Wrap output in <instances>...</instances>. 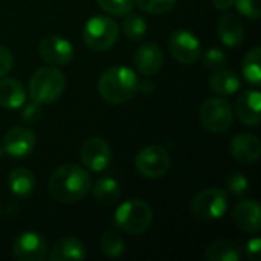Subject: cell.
I'll return each mask as SVG.
<instances>
[{"label":"cell","mask_w":261,"mask_h":261,"mask_svg":"<svg viewBox=\"0 0 261 261\" xmlns=\"http://www.w3.org/2000/svg\"><path fill=\"white\" fill-rule=\"evenodd\" d=\"M93 197L99 205L110 206L115 205L121 197V188L119 184L112 177H101L96 180V184L92 188Z\"/></svg>","instance_id":"603a6c76"},{"label":"cell","mask_w":261,"mask_h":261,"mask_svg":"<svg viewBox=\"0 0 261 261\" xmlns=\"http://www.w3.org/2000/svg\"><path fill=\"white\" fill-rule=\"evenodd\" d=\"M177 3V0H135V5L148 14H165L168 11H171L174 8V5Z\"/></svg>","instance_id":"83f0119b"},{"label":"cell","mask_w":261,"mask_h":261,"mask_svg":"<svg viewBox=\"0 0 261 261\" xmlns=\"http://www.w3.org/2000/svg\"><path fill=\"white\" fill-rule=\"evenodd\" d=\"M64 89V73L55 66L40 67L29 80V98L40 106L57 101L63 95Z\"/></svg>","instance_id":"3957f363"},{"label":"cell","mask_w":261,"mask_h":261,"mask_svg":"<svg viewBox=\"0 0 261 261\" xmlns=\"http://www.w3.org/2000/svg\"><path fill=\"white\" fill-rule=\"evenodd\" d=\"M47 188L54 200L60 203H75L89 194L92 180L84 168L76 164H64L50 174Z\"/></svg>","instance_id":"6da1fadb"},{"label":"cell","mask_w":261,"mask_h":261,"mask_svg":"<svg viewBox=\"0 0 261 261\" xmlns=\"http://www.w3.org/2000/svg\"><path fill=\"white\" fill-rule=\"evenodd\" d=\"M246 257L251 261H258L260 258V251H261V240L258 237L249 240L246 243Z\"/></svg>","instance_id":"e575fe53"},{"label":"cell","mask_w":261,"mask_h":261,"mask_svg":"<svg viewBox=\"0 0 261 261\" xmlns=\"http://www.w3.org/2000/svg\"><path fill=\"white\" fill-rule=\"evenodd\" d=\"M26 90L23 84L14 78L0 80V106L8 110L20 109L26 102Z\"/></svg>","instance_id":"ffe728a7"},{"label":"cell","mask_w":261,"mask_h":261,"mask_svg":"<svg viewBox=\"0 0 261 261\" xmlns=\"http://www.w3.org/2000/svg\"><path fill=\"white\" fill-rule=\"evenodd\" d=\"M260 58H261V47H254L251 49L245 60H243V76L246 78L248 83L258 86L261 83V69H260Z\"/></svg>","instance_id":"d4e9b609"},{"label":"cell","mask_w":261,"mask_h":261,"mask_svg":"<svg viewBox=\"0 0 261 261\" xmlns=\"http://www.w3.org/2000/svg\"><path fill=\"white\" fill-rule=\"evenodd\" d=\"M191 214L200 220H216L228 210V194L219 187L206 188L196 194L190 202Z\"/></svg>","instance_id":"8992f818"},{"label":"cell","mask_w":261,"mask_h":261,"mask_svg":"<svg viewBox=\"0 0 261 261\" xmlns=\"http://www.w3.org/2000/svg\"><path fill=\"white\" fill-rule=\"evenodd\" d=\"M139 92V78L125 66L109 67L98 80V93L109 104H124Z\"/></svg>","instance_id":"7a4b0ae2"},{"label":"cell","mask_w":261,"mask_h":261,"mask_svg":"<svg viewBox=\"0 0 261 261\" xmlns=\"http://www.w3.org/2000/svg\"><path fill=\"white\" fill-rule=\"evenodd\" d=\"M8 185H9V190L14 196L24 199L34 193L35 179H34L32 171H29L28 168H14L9 173Z\"/></svg>","instance_id":"7402d4cb"},{"label":"cell","mask_w":261,"mask_h":261,"mask_svg":"<svg viewBox=\"0 0 261 261\" xmlns=\"http://www.w3.org/2000/svg\"><path fill=\"white\" fill-rule=\"evenodd\" d=\"M101 251L109 258H118L125 251V242L118 232L109 229L101 237Z\"/></svg>","instance_id":"484cf974"},{"label":"cell","mask_w":261,"mask_h":261,"mask_svg":"<svg viewBox=\"0 0 261 261\" xmlns=\"http://www.w3.org/2000/svg\"><path fill=\"white\" fill-rule=\"evenodd\" d=\"M261 95L257 89L245 90L236 102L237 119L248 127H257L261 121Z\"/></svg>","instance_id":"9a60e30c"},{"label":"cell","mask_w":261,"mask_h":261,"mask_svg":"<svg viewBox=\"0 0 261 261\" xmlns=\"http://www.w3.org/2000/svg\"><path fill=\"white\" fill-rule=\"evenodd\" d=\"M135 167L145 179H159L170 168V156L165 148L159 145H150L136 154Z\"/></svg>","instance_id":"ba28073f"},{"label":"cell","mask_w":261,"mask_h":261,"mask_svg":"<svg viewBox=\"0 0 261 261\" xmlns=\"http://www.w3.org/2000/svg\"><path fill=\"white\" fill-rule=\"evenodd\" d=\"M248 187H249V180L242 173H232L226 179V191H229L234 196L245 194L248 191Z\"/></svg>","instance_id":"4dcf8cb0"},{"label":"cell","mask_w":261,"mask_h":261,"mask_svg":"<svg viewBox=\"0 0 261 261\" xmlns=\"http://www.w3.org/2000/svg\"><path fill=\"white\" fill-rule=\"evenodd\" d=\"M136 70L142 76H151L161 70L164 66V52L156 43H147L142 44L133 58Z\"/></svg>","instance_id":"2e32d148"},{"label":"cell","mask_w":261,"mask_h":261,"mask_svg":"<svg viewBox=\"0 0 261 261\" xmlns=\"http://www.w3.org/2000/svg\"><path fill=\"white\" fill-rule=\"evenodd\" d=\"M113 222L121 231L130 236H139L150 228L153 222V211L144 200L130 199L116 208Z\"/></svg>","instance_id":"277c9868"},{"label":"cell","mask_w":261,"mask_h":261,"mask_svg":"<svg viewBox=\"0 0 261 261\" xmlns=\"http://www.w3.org/2000/svg\"><path fill=\"white\" fill-rule=\"evenodd\" d=\"M219 37L222 43L226 44L228 47L240 46L245 38V28L242 20L236 14H223L219 21Z\"/></svg>","instance_id":"ac0fdd59"},{"label":"cell","mask_w":261,"mask_h":261,"mask_svg":"<svg viewBox=\"0 0 261 261\" xmlns=\"http://www.w3.org/2000/svg\"><path fill=\"white\" fill-rule=\"evenodd\" d=\"M210 89L217 93V95H222V96H226V95H234L242 83L237 76V73H234L232 70H226V69H217L211 76H210Z\"/></svg>","instance_id":"44dd1931"},{"label":"cell","mask_w":261,"mask_h":261,"mask_svg":"<svg viewBox=\"0 0 261 261\" xmlns=\"http://www.w3.org/2000/svg\"><path fill=\"white\" fill-rule=\"evenodd\" d=\"M119 35L118 23L106 15H93L84 24L83 40L86 46L93 52H102L110 49Z\"/></svg>","instance_id":"5b68a950"},{"label":"cell","mask_w":261,"mask_h":261,"mask_svg":"<svg viewBox=\"0 0 261 261\" xmlns=\"http://www.w3.org/2000/svg\"><path fill=\"white\" fill-rule=\"evenodd\" d=\"M81 161L90 171L99 173L112 162V148L102 138H89L81 147Z\"/></svg>","instance_id":"8fae6325"},{"label":"cell","mask_w":261,"mask_h":261,"mask_svg":"<svg viewBox=\"0 0 261 261\" xmlns=\"http://www.w3.org/2000/svg\"><path fill=\"white\" fill-rule=\"evenodd\" d=\"M122 31L132 41H141L147 34V21L142 17L128 12L122 21Z\"/></svg>","instance_id":"4316f807"},{"label":"cell","mask_w":261,"mask_h":261,"mask_svg":"<svg viewBox=\"0 0 261 261\" xmlns=\"http://www.w3.org/2000/svg\"><path fill=\"white\" fill-rule=\"evenodd\" d=\"M99 8L110 15H127L135 8V0H96Z\"/></svg>","instance_id":"f1b7e54d"},{"label":"cell","mask_w":261,"mask_h":261,"mask_svg":"<svg viewBox=\"0 0 261 261\" xmlns=\"http://www.w3.org/2000/svg\"><path fill=\"white\" fill-rule=\"evenodd\" d=\"M87 251L84 245L75 237H64L55 243V246L47 254L50 261H66V260H86Z\"/></svg>","instance_id":"d6986e66"},{"label":"cell","mask_w":261,"mask_h":261,"mask_svg":"<svg viewBox=\"0 0 261 261\" xmlns=\"http://www.w3.org/2000/svg\"><path fill=\"white\" fill-rule=\"evenodd\" d=\"M73 46L67 38L50 35L40 41L38 54L50 66H66L73 58Z\"/></svg>","instance_id":"7c38bea8"},{"label":"cell","mask_w":261,"mask_h":261,"mask_svg":"<svg viewBox=\"0 0 261 261\" xmlns=\"http://www.w3.org/2000/svg\"><path fill=\"white\" fill-rule=\"evenodd\" d=\"M12 64H14V57L11 50L0 44V78L9 73V70L12 69Z\"/></svg>","instance_id":"836d02e7"},{"label":"cell","mask_w":261,"mask_h":261,"mask_svg":"<svg viewBox=\"0 0 261 261\" xmlns=\"http://www.w3.org/2000/svg\"><path fill=\"white\" fill-rule=\"evenodd\" d=\"M3 153H5V151H3V147H0V158L3 156Z\"/></svg>","instance_id":"74e56055"},{"label":"cell","mask_w":261,"mask_h":261,"mask_svg":"<svg viewBox=\"0 0 261 261\" xmlns=\"http://www.w3.org/2000/svg\"><path fill=\"white\" fill-rule=\"evenodd\" d=\"M234 6H237V11L248 18H260V0H236Z\"/></svg>","instance_id":"1f68e13d"},{"label":"cell","mask_w":261,"mask_h":261,"mask_svg":"<svg viewBox=\"0 0 261 261\" xmlns=\"http://www.w3.org/2000/svg\"><path fill=\"white\" fill-rule=\"evenodd\" d=\"M47 243L37 232H23L12 243V255L18 261H41L47 258Z\"/></svg>","instance_id":"30bf717a"},{"label":"cell","mask_w":261,"mask_h":261,"mask_svg":"<svg viewBox=\"0 0 261 261\" xmlns=\"http://www.w3.org/2000/svg\"><path fill=\"white\" fill-rule=\"evenodd\" d=\"M234 2L236 0H213V5L219 11H228L234 6Z\"/></svg>","instance_id":"d590c367"},{"label":"cell","mask_w":261,"mask_h":261,"mask_svg":"<svg viewBox=\"0 0 261 261\" xmlns=\"http://www.w3.org/2000/svg\"><path fill=\"white\" fill-rule=\"evenodd\" d=\"M200 124L211 133H225L231 128L234 112L231 104L223 98L206 99L199 110Z\"/></svg>","instance_id":"52a82bcc"},{"label":"cell","mask_w":261,"mask_h":261,"mask_svg":"<svg viewBox=\"0 0 261 261\" xmlns=\"http://www.w3.org/2000/svg\"><path fill=\"white\" fill-rule=\"evenodd\" d=\"M242 258L240 246L231 240H220L210 245L205 251V260L208 261H239Z\"/></svg>","instance_id":"cb8c5ba5"},{"label":"cell","mask_w":261,"mask_h":261,"mask_svg":"<svg viewBox=\"0 0 261 261\" xmlns=\"http://www.w3.org/2000/svg\"><path fill=\"white\" fill-rule=\"evenodd\" d=\"M154 89V84L150 81V80H144V81H139V90L144 92V93H150L153 92Z\"/></svg>","instance_id":"8d00e7d4"},{"label":"cell","mask_w":261,"mask_h":261,"mask_svg":"<svg viewBox=\"0 0 261 261\" xmlns=\"http://www.w3.org/2000/svg\"><path fill=\"white\" fill-rule=\"evenodd\" d=\"M37 144V138L31 128L14 127L3 138V151L12 158H26L29 156Z\"/></svg>","instance_id":"4fadbf2b"},{"label":"cell","mask_w":261,"mask_h":261,"mask_svg":"<svg viewBox=\"0 0 261 261\" xmlns=\"http://www.w3.org/2000/svg\"><path fill=\"white\" fill-rule=\"evenodd\" d=\"M203 66L206 69H211V70H217V69H222L225 67V64L228 63V57L225 55V52L222 49H210L203 54Z\"/></svg>","instance_id":"f546056e"},{"label":"cell","mask_w":261,"mask_h":261,"mask_svg":"<svg viewBox=\"0 0 261 261\" xmlns=\"http://www.w3.org/2000/svg\"><path fill=\"white\" fill-rule=\"evenodd\" d=\"M231 154L243 165L255 164L261 154L260 139L252 133H240L234 136L231 142Z\"/></svg>","instance_id":"e0dca14e"},{"label":"cell","mask_w":261,"mask_h":261,"mask_svg":"<svg viewBox=\"0 0 261 261\" xmlns=\"http://www.w3.org/2000/svg\"><path fill=\"white\" fill-rule=\"evenodd\" d=\"M168 49L174 60L182 64H191L200 58V40L188 29H177L168 40Z\"/></svg>","instance_id":"9c48e42d"},{"label":"cell","mask_w":261,"mask_h":261,"mask_svg":"<svg viewBox=\"0 0 261 261\" xmlns=\"http://www.w3.org/2000/svg\"><path fill=\"white\" fill-rule=\"evenodd\" d=\"M23 112H21V118L26 122H35L40 119L41 116V110H40V104L31 101V102H24L23 106Z\"/></svg>","instance_id":"d6a6232c"},{"label":"cell","mask_w":261,"mask_h":261,"mask_svg":"<svg viewBox=\"0 0 261 261\" xmlns=\"http://www.w3.org/2000/svg\"><path fill=\"white\" fill-rule=\"evenodd\" d=\"M236 226L248 234H258L261 231L260 203L254 199L240 202L232 213Z\"/></svg>","instance_id":"5bb4252c"}]
</instances>
